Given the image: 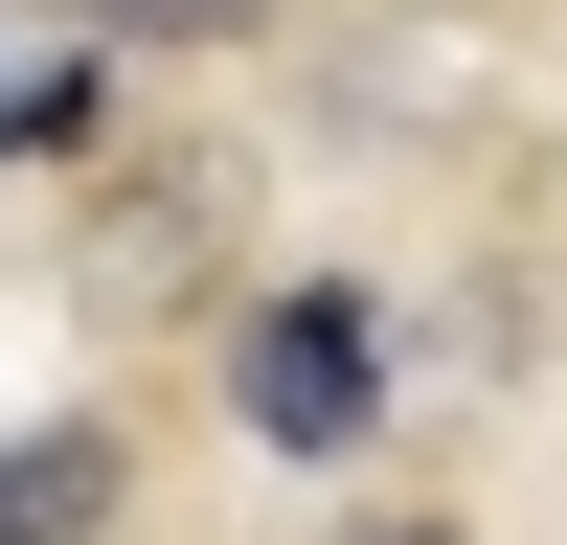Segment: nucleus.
<instances>
[{"label":"nucleus","mask_w":567,"mask_h":545,"mask_svg":"<svg viewBox=\"0 0 567 545\" xmlns=\"http://www.w3.org/2000/svg\"><path fill=\"white\" fill-rule=\"evenodd\" d=\"M114 500H136L114 432H0V545H114Z\"/></svg>","instance_id":"2"},{"label":"nucleus","mask_w":567,"mask_h":545,"mask_svg":"<svg viewBox=\"0 0 567 545\" xmlns=\"http://www.w3.org/2000/svg\"><path fill=\"white\" fill-rule=\"evenodd\" d=\"M69 23H91V45H250L272 0H69Z\"/></svg>","instance_id":"4"},{"label":"nucleus","mask_w":567,"mask_h":545,"mask_svg":"<svg viewBox=\"0 0 567 545\" xmlns=\"http://www.w3.org/2000/svg\"><path fill=\"white\" fill-rule=\"evenodd\" d=\"M227 432H250V454H363V432H386V318H363L341 272L250 296V318H227Z\"/></svg>","instance_id":"1"},{"label":"nucleus","mask_w":567,"mask_h":545,"mask_svg":"<svg viewBox=\"0 0 567 545\" xmlns=\"http://www.w3.org/2000/svg\"><path fill=\"white\" fill-rule=\"evenodd\" d=\"M363 545H454V523H363Z\"/></svg>","instance_id":"5"},{"label":"nucleus","mask_w":567,"mask_h":545,"mask_svg":"<svg viewBox=\"0 0 567 545\" xmlns=\"http://www.w3.org/2000/svg\"><path fill=\"white\" fill-rule=\"evenodd\" d=\"M205 205H227L205 160H159V182H114V250H91V296H182V250H205Z\"/></svg>","instance_id":"3"}]
</instances>
